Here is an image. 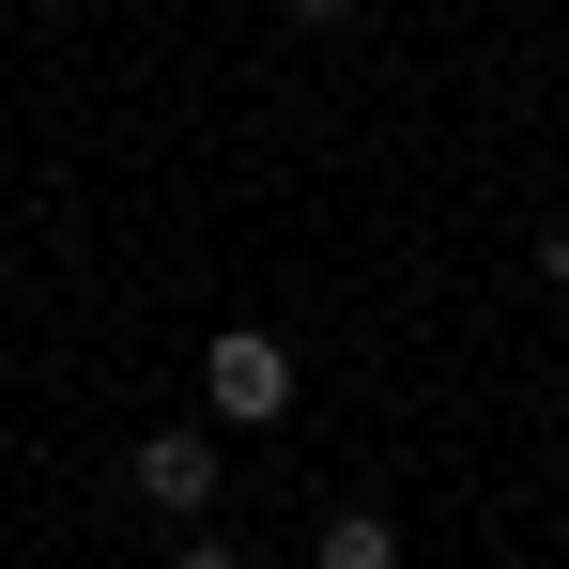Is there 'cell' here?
<instances>
[{"label": "cell", "mask_w": 569, "mask_h": 569, "mask_svg": "<svg viewBox=\"0 0 569 569\" xmlns=\"http://www.w3.org/2000/svg\"><path fill=\"white\" fill-rule=\"evenodd\" d=\"M200 400H216L231 431H278V416H292V339H278V323H216V355H200Z\"/></svg>", "instance_id": "1"}, {"label": "cell", "mask_w": 569, "mask_h": 569, "mask_svg": "<svg viewBox=\"0 0 569 569\" xmlns=\"http://www.w3.org/2000/svg\"><path fill=\"white\" fill-rule=\"evenodd\" d=\"M139 508H154V523H200V508H216V431H154V447H139Z\"/></svg>", "instance_id": "2"}, {"label": "cell", "mask_w": 569, "mask_h": 569, "mask_svg": "<svg viewBox=\"0 0 569 569\" xmlns=\"http://www.w3.org/2000/svg\"><path fill=\"white\" fill-rule=\"evenodd\" d=\"M308 569H400V523H385V508H339V523H323V555Z\"/></svg>", "instance_id": "3"}, {"label": "cell", "mask_w": 569, "mask_h": 569, "mask_svg": "<svg viewBox=\"0 0 569 569\" xmlns=\"http://www.w3.org/2000/svg\"><path fill=\"white\" fill-rule=\"evenodd\" d=\"M292 16H308V31H339V16H370V0H292Z\"/></svg>", "instance_id": "4"}, {"label": "cell", "mask_w": 569, "mask_h": 569, "mask_svg": "<svg viewBox=\"0 0 569 569\" xmlns=\"http://www.w3.org/2000/svg\"><path fill=\"white\" fill-rule=\"evenodd\" d=\"M186 569H247V555H231V539H186Z\"/></svg>", "instance_id": "5"}]
</instances>
